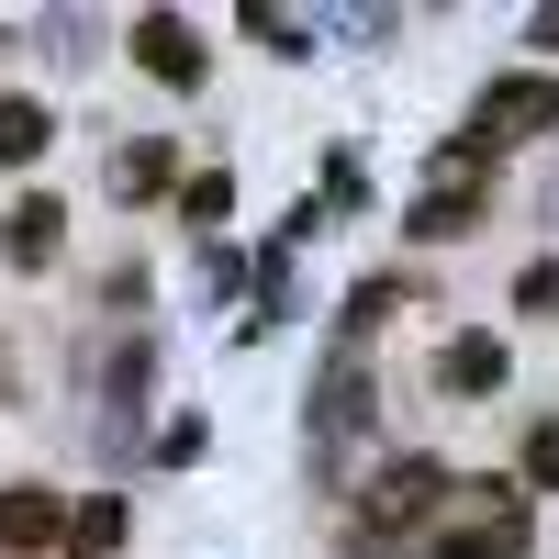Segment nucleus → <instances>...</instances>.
<instances>
[{
	"label": "nucleus",
	"mask_w": 559,
	"mask_h": 559,
	"mask_svg": "<svg viewBox=\"0 0 559 559\" xmlns=\"http://www.w3.org/2000/svg\"><path fill=\"white\" fill-rule=\"evenodd\" d=\"M492 146H481V134H459V146H437V168H426V191H414V213H403V236L414 247H459V236H471V224H481V191H492Z\"/></svg>",
	"instance_id": "obj_1"
},
{
	"label": "nucleus",
	"mask_w": 559,
	"mask_h": 559,
	"mask_svg": "<svg viewBox=\"0 0 559 559\" xmlns=\"http://www.w3.org/2000/svg\"><path fill=\"white\" fill-rule=\"evenodd\" d=\"M471 134H481L492 157H503V146H526V134H559V79H548V68H503V79H481Z\"/></svg>",
	"instance_id": "obj_2"
},
{
	"label": "nucleus",
	"mask_w": 559,
	"mask_h": 559,
	"mask_svg": "<svg viewBox=\"0 0 559 559\" xmlns=\"http://www.w3.org/2000/svg\"><path fill=\"white\" fill-rule=\"evenodd\" d=\"M448 492H459V481H448V459L403 448V459H381V481H369V515H381V537H392V526H426Z\"/></svg>",
	"instance_id": "obj_3"
},
{
	"label": "nucleus",
	"mask_w": 559,
	"mask_h": 559,
	"mask_svg": "<svg viewBox=\"0 0 559 559\" xmlns=\"http://www.w3.org/2000/svg\"><path fill=\"white\" fill-rule=\"evenodd\" d=\"M369 414H381V403H369V358H358V347H336V358H324V381H313V448L369 437Z\"/></svg>",
	"instance_id": "obj_4"
},
{
	"label": "nucleus",
	"mask_w": 559,
	"mask_h": 559,
	"mask_svg": "<svg viewBox=\"0 0 559 559\" xmlns=\"http://www.w3.org/2000/svg\"><path fill=\"white\" fill-rule=\"evenodd\" d=\"M134 68H146L157 90H202V34L191 23H179V12H134Z\"/></svg>",
	"instance_id": "obj_5"
},
{
	"label": "nucleus",
	"mask_w": 559,
	"mask_h": 559,
	"mask_svg": "<svg viewBox=\"0 0 559 559\" xmlns=\"http://www.w3.org/2000/svg\"><path fill=\"white\" fill-rule=\"evenodd\" d=\"M68 492H45V481H12V492H0V548H12V559H34V548H68Z\"/></svg>",
	"instance_id": "obj_6"
},
{
	"label": "nucleus",
	"mask_w": 559,
	"mask_h": 559,
	"mask_svg": "<svg viewBox=\"0 0 559 559\" xmlns=\"http://www.w3.org/2000/svg\"><path fill=\"white\" fill-rule=\"evenodd\" d=\"M503 381H515L503 336H448V347H437V392H448V403H492Z\"/></svg>",
	"instance_id": "obj_7"
},
{
	"label": "nucleus",
	"mask_w": 559,
	"mask_h": 559,
	"mask_svg": "<svg viewBox=\"0 0 559 559\" xmlns=\"http://www.w3.org/2000/svg\"><path fill=\"white\" fill-rule=\"evenodd\" d=\"M57 247H68V213H57V191H23L12 213H0V258H12V269H45Z\"/></svg>",
	"instance_id": "obj_8"
},
{
	"label": "nucleus",
	"mask_w": 559,
	"mask_h": 559,
	"mask_svg": "<svg viewBox=\"0 0 559 559\" xmlns=\"http://www.w3.org/2000/svg\"><path fill=\"white\" fill-rule=\"evenodd\" d=\"M157 191H191L168 134H134V146H112V202H157Z\"/></svg>",
	"instance_id": "obj_9"
},
{
	"label": "nucleus",
	"mask_w": 559,
	"mask_h": 559,
	"mask_svg": "<svg viewBox=\"0 0 559 559\" xmlns=\"http://www.w3.org/2000/svg\"><path fill=\"white\" fill-rule=\"evenodd\" d=\"M45 146H57V112L34 90H0V168H34Z\"/></svg>",
	"instance_id": "obj_10"
},
{
	"label": "nucleus",
	"mask_w": 559,
	"mask_h": 559,
	"mask_svg": "<svg viewBox=\"0 0 559 559\" xmlns=\"http://www.w3.org/2000/svg\"><path fill=\"white\" fill-rule=\"evenodd\" d=\"M112 548H123V492H90L68 526V559H112Z\"/></svg>",
	"instance_id": "obj_11"
},
{
	"label": "nucleus",
	"mask_w": 559,
	"mask_h": 559,
	"mask_svg": "<svg viewBox=\"0 0 559 559\" xmlns=\"http://www.w3.org/2000/svg\"><path fill=\"white\" fill-rule=\"evenodd\" d=\"M437 559H526V515H503V526H459V537H437Z\"/></svg>",
	"instance_id": "obj_12"
},
{
	"label": "nucleus",
	"mask_w": 559,
	"mask_h": 559,
	"mask_svg": "<svg viewBox=\"0 0 559 559\" xmlns=\"http://www.w3.org/2000/svg\"><path fill=\"white\" fill-rule=\"evenodd\" d=\"M146 381H157V336H123V347H112V381H102V392H112V403H146Z\"/></svg>",
	"instance_id": "obj_13"
},
{
	"label": "nucleus",
	"mask_w": 559,
	"mask_h": 559,
	"mask_svg": "<svg viewBox=\"0 0 559 559\" xmlns=\"http://www.w3.org/2000/svg\"><path fill=\"white\" fill-rule=\"evenodd\" d=\"M247 34L269 45V57H313V23H302V12H269V0L247 12Z\"/></svg>",
	"instance_id": "obj_14"
},
{
	"label": "nucleus",
	"mask_w": 559,
	"mask_h": 559,
	"mask_svg": "<svg viewBox=\"0 0 559 559\" xmlns=\"http://www.w3.org/2000/svg\"><path fill=\"white\" fill-rule=\"evenodd\" d=\"M392 302H403V280H358V292H347V347H358V336H369V324H381Z\"/></svg>",
	"instance_id": "obj_15"
},
{
	"label": "nucleus",
	"mask_w": 559,
	"mask_h": 559,
	"mask_svg": "<svg viewBox=\"0 0 559 559\" xmlns=\"http://www.w3.org/2000/svg\"><path fill=\"white\" fill-rule=\"evenodd\" d=\"M179 213H191V224H224V213H236V179H224V168H202L191 191H179Z\"/></svg>",
	"instance_id": "obj_16"
},
{
	"label": "nucleus",
	"mask_w": 559,
	"mask_h": 559,
	"mask_svg": "<svg viewBox=\"0 0 559 559\" xmlns=\"http://www.w3.org/2000/svg\"><path fill=\"white\" fill-rule=\"evenodd\" d=\"M515 313H559V258H537V269L515 280Z\"/></svg>",
	"instance_id": "obj_17"
},
{
	"label": "nucleus",
	"mask_w": 559,
	"mask_h": 559,
	"mask_svg": "<svg viewBox=\"0 0 559 559\" xmlns=\"http://www.w3.org/2000/svg\"><path fill=\"white\" fill-rule=\"evenodd\" d=\"M526 481H537V492H559V414L526 437Z\"/></svg>",
	"instance_id": "obj_18"
},
{
	"label": "nucleus",
	"mask_w": 559,
	"mask_h": 559,
	"mask_svg": "<svg viewBox=\"0 0 559 559\" xmlns=\"http://www.w3.org/2000/svg\"><path fill=\"white\" fill-rule=\"evenodd\" d=\"M157 459H168V471H191V459H202V414H179V426L157 437Z\"/></svg>",
	"instance_id": "obj_19"
},
{
	"label": "nucleus",
	"mask_w": 559,
	"mask_h": 559,
	"mask_svg": "<svg viewBox=\"0 0 559 559\" xmlns=\"http://www.w3.org/2000/svg\"><path fill=\"white\" fill-rule=\"evenodd\" d=\"M526 34H537V45H548V57H559V0H548V12H537V23H526Z\"/></svg>",
	"instance_id": "obj_20"
}]
</instances>
